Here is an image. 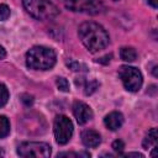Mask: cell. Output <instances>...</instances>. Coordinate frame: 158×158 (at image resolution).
<instances>
[{
    "label": "cell",
    "mask_w": 158,
    "mask_h": 158,
    "mask_svg": "<svg viewBox=\"0 0 158 158\" xmlns=\"http://www.w3.org/2000/svg\"><path fill=\"white\" fill-rule=\"evenodd\" d=\"M9 100V90L4 84H0V107H2Z\"/></svg>",
    "instance_id": "obj_16"
},
{
    "label": "cell",
    "mask_w": 158,
    "mask_h": 158,
    "mask_svg": "<svg viewBox=\"0 0 158 158\" xmlns=\"http://www.w3.org/2000/svg\"><path fill=\"white\" fill-rule=\"evenodd\" d=\"M123 121H125L123 115H122L121 112H118V111H112V112H110L109 115H106L105 118H104L105 126H106L109 130H111V131L118 130V128L123 125Z\"/></svg>",
    "instance_id": "obj_10"
},
{
    "label": "cell",
    "mask_w": 158,
    "mask_h": 158,
    "mask_svg": "<svg viewBox=\"0 0 158 158\" xmlns=\"http://www.w3.org/2000/svg\"><path fill=\"white\" fill-rule=\"evenodd\" d=\"M21 101L25 104V105H27V106H30L32 102H33V98L32 96H30V95H22L21 96Z\"/></svg>",
    "instance_id": "obj_21"
},
{
    "label": "cell",
    "mask_w": 158,
    "mask_h": 158,
    "mask_svg": "<svg viewBox=\"0 0 158 158\" xmlns=\"http://www.w3.org/2000/svg\"><path fill=\"white\" fill-rule=\"evenodd\" d=\"M10 133V121L6 116L0 115V138L6 137Z\"/></svg>",
    "instance_id": "obj_13"
},
{
    "label": "cell",
    "mask_w": 158,
    "mask_h": 158,
    "mask_svg": "<svg viewBox=\"0 0 158 158\" xmlns=\"http://www.w3.org/2000/svg\"><path fill=\"white\" fill-rule=\"evenodd\" d=\"M17 154L23 158H47L51 156V146L44 142H23L17 147Z\"/></svg>",
    "instance_id": "obj_6"
},
{
    "label": "cell",
    "mask_w": 158,
    "mask_h": 158,
    "mask_svg": "<svg viewBox=\"0 0 158 158\" xmlns=\"http://www.w3.org/2000/svg\"><path fill=\"white\" fill-rule=\"evenodd\" d=\"M112 148H114V151H116V152H121L123 148H125V143L121 141V139H116V141H114V143H112Z\"/></svg>",
    "instance_id": "obj_20"
},
{
    "label": "cell",
    "mask_w": 158,
    "mask_h": 158,
    "mask_svg": "<svg viewBox=\"0 0 158 158\" xmlns=\"http://www.w3.org/2000/svg\"><path fill=\"white\" fill-rule=\"evenodd\" d=\"M156 144H157V128L153 127L146 135L142 146L144 149H148V148H156Z\"/></svg>",
    "instance_id": "obj_11"
},
{
    "label": "cell",
    "mask_w": 158,
    "mask_h": 158,
    "mask_svg": "<svg viewBox=\"0 0 158 158\" xmlns=\"http://www.w3.org/2000/svg\"><path fill=\"white\" fill-rule=\"evenodd\" d=\"M78 35L81 43L91 53H96L104 49L110 43V37L106 30L94 21L83 22L79 26Z\"/></svg>",
    "instance_id": "obj_1"
},
{
    "label": "cell",
    "mask_w": 158,
    "mask_h": 158,
    "mask_svg": "<svg viewBox=\"0 0 158 158\" xmlns=\"http://www.w3.org/2000/svg\"><path fill=\"white\" fill-rule=\"evenodd\" d=\"M157 1H158V0H147V2H148L153 9H157Z\"/></svg>",
    "instance_id": "obj_23"
},
{
    "label": "cell",
    "mask_w": 158,
    "mask_h": 158,
    "mask_svg": "<svg viewBox=\"0 0 158 158\" xmlns=\"http://www.w3.org/2000/svg\"><path fill=\"white\" fill-rule=\"evenodd\" d=\"M10 16V9L5 4H0V21L6 20Z\"/></svg>",
    "instance_id": "obj_19"
},
{
    "label": "cell",
    "mask_w": 158,
    "mask_h": 158,
    "mask_svg": "<svg viewBox=\"0 0 158 158\" xmlns=\"http://www.w3.org/2000/svg\"><path fill=\"white\" fill-rule=\"evenodd\" d=\"M27 14L40 21L53 20L59 15V9L49 0H22Z\"/></svg>",
    "instance_id": "obj_3"
},
{
    "label": "cell",
    "mask_w": 158,
    "mask_h": 158,
    "mask_svg": "<svg viewBox=\"0 0 158 158\" xmlns=\"http://www.w3.org/2000/svg\"><path fill=\"white\" fill-rule=\"evenodd\" d=\"M67 65H68L72 70H75V72H86V70H88V68H86L84 64L78 63V62H75V60H73V59L68 60V62H67Z\"/></svg>",
    "instance_id": "obj_15"
},
{
    "label": "cell",
    "mask_w": 158,
    "mask_h": 158,
    "mask_svg": "<svg viewBox=\"0 0 158 158\" xmlns=\"http://www.w3.org/2000/svg\"><path fill=\"white\" fill-rule=\"evenodd\" d=\"M120 57H121L122 60L130 63V62L136 60V58H137V52H136V49L132 48V47H122V48L120 49Z\"/></svg>",
    "instance_id": "obj_12"
},
{
    "label": "cell",
    "mask_w": 158,
    "mask_h": 158,
    "mask_svg": "<svg viewBox=\"0 0 158 158\" xmlns=\"http://www.w3.org/2000/svg\"><path fill=\"white\" fill-rule=\"evenodd\" d=\"M56 52L44 46H35L26 53V65L33 70H48L54 67Z\"/></svg>",
    "instance_id": "obj_2"
},
{
    "label": "cell",
    "mask_w": 158,
    "mask_h": 158,
    "mask_svg": "<svg viewBox=\"0 0 158 158\" xmlns=\"http://www.w3.org/2000/svg\"><path fill=\"white\" fill-rule=\"evenodd\" d=\"M81 80H83V78H81ZM83 81H84L83 88H84V94L85 95H91L99 86V83L94 79L93 80H83Z\"/></svg>",
    "instance_id": "obj_14"
},
{
    "label": "cell",
    "mask_w": 158,
    "mask_h": 158,
    "mask_svg": "<svg viewBox=\"0 0 158 158\" xmlns=\"http://www.w3.org/2000/svg\"><path fill=\"white\" fill-rule=\"evenodd\" d=\"M64 6L73 12L88 15H98L105 10V6L100 0H65Z\"/></svg>",
    "instance_id": "obj_5"
},
{
    "label": "cell",
    "mask_w": 158,
    "mask_h": 158,
    "mask_svg": "<svg viewBox=\"0 0 158 158\" xmlns=\"http://www.w3.org/2000/svg\"><path fill=\"white\" fill-rule=\"evenodd\" d=\"M118 77L127 91L136 93L141 89L142 86V74L136 67L131 65H122L118 69Z\"/></svg>",
    "instance_id": "obj_4"
},
{
    "label": "cell",
    "mask_w": 158,
    "mask_h": 158,
    "mask_svg": "<svg viewBox=\"0 0 158 158\" xmlns=\"http://www.w3.org/2000/svg\"><path fill=\"white\" fill-rule=\"evenodd\" d=\"M81 142L88 148H95L101 143V136L95 130H84L81 132Z\"/></svg>",
    "instance_id": "obj_9"
},
{
    "label": "cell",
    "mask_w": 158,
    "mask_h": 158,
    "mask_svg": "<svg viewBox=\"0 0 158 158\" xmlns=\"http://www.w3.org/2000/svg\"><path fill=\"white\" fill-rule=\"evenodd\" d=\"M5 57H6V51H5V48L2 46H0V60L4 59Z\"/></svg>",
    "instance_id": "obj_22"
},
{
    "label": "cell",
    "mask_w": 158,
    "mask_h": 158,
    "mask_svg": "<svg viewBox=\"0 0 158 158\" xmlns=\"http://www.w3.org/2000/svg\"><path fill=\"white\" fill-rule=\"evenodd\" d=\"M57 86H58V89H59L60 91H64V93L69 91V83H68V80H67L65 78H63V77L57 78Z\"/></svg>",
    "instance_id": "obj_17"
},
{
    "label": "cell",
    "mask_w": 158,
    "mask_h": 158,
    "mask_svg": "<svg viewBox=\"0 0 158 158\" xmlns=\"http://www.w3.org/2000/svg\"><path fill=\"white\" fill-rule=\"evenodd\" d=\"M73 130H74V126L69 117H67L65 115L56 116L53 122V132L58 144L68 143L73 135Z\"/></svg>",
    "instance_id": "obj_7"
},
{
    "label": "cell",
    "mask_w": 158,
    "mask_h": 158,
    "mask_svg": "<svg viewBox=\"0 0 158 158\" xmlns=\"http://www.w3.org/2000/svg\"><path fill=\"white\" fill-rule=\"evenodd\" d=\"M73 114H74V117L77 118V122L79 125L86 123L94 116L91 107L83 101H75L73 104Z\"/></svg>",
    "instance_id": "obj_8"
},
{
    "label": "cell",
    "mask_w": 158,
    "mask_h": 158,
    "mask_svg": "<svg viewBox=\"0 0 158 158\" xmlns=\"http://www.w3.org/2000/svg\"><path fill=\"white\" fill-rule=\"evenodd\" d=\"M4 156H5V152H4V151L0 148V157H4Z\"/></svg>",
    "instance_id": "obj_24"
},
{
    "label": "cell",
    "mask_w": 158,
    "mask_h": 158,
    "mask_svg": "<svg viewBox=\"0 0 158 158\" xmlns=\"http://www.w3.org/2000/svg\"><path fill=\"white\" fill-rule=\"evenodd\" d=\"M58 157H90V153H88V152H81V153H77V152H62V153H58Z\"/></svg>",
    "instance_id": "obj_18"
}]
</instances>
